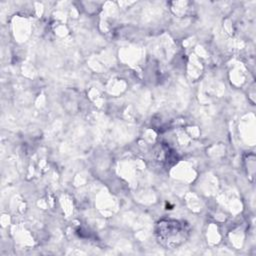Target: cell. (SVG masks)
<instances>
[{
  "label": "cell",
  "instance_id": "6da1fadb",
  "mask_svg": "<svg viewBox=\"0 0 256 256\" xmlns=\"http://www.w3.org/2000/svg\"><path fill=\"white\" fill-rule=\"evenodd\" d=\"M156 236L162 246L173 249L186 241L189 236V228L184 222L161 220L157 224Z\"/></svg>",
  "mask_w": 256,
  "mask_h": 256
}]
</instances>
